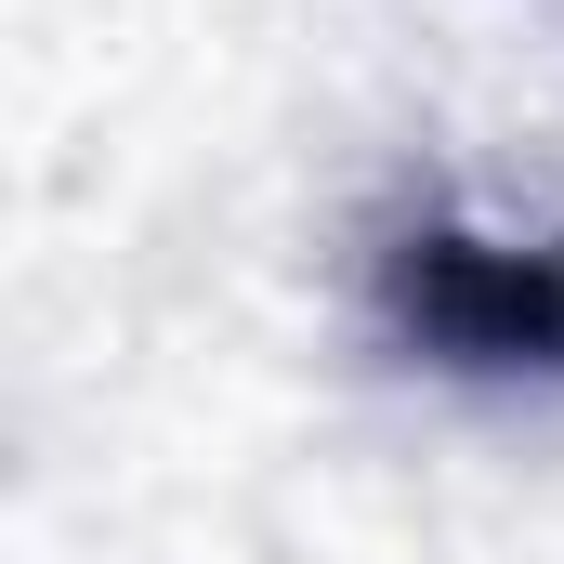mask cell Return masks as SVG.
I'll return each mask as SVG.
<instances>
[{
	"label": "cell",
	"mask_w": 564,
	"mask_h": 564,
	"mask_svg": "<svg viewBox=\"0 0 564 564\" xmlns=\"http://www.w3.org/2000/svg\"><path fill=\"white\" fill-rule=\"evenodd\" d=\"M394 302L433 355L459 368H564V250H486V237H421L394 263Z\"/></svg>",
	"instance_id": "1"
}]
</instances>
